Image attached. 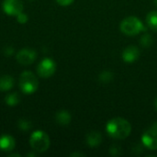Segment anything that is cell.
<instances>
[{"label":"cell","instance_id":"ffe728a7","mask_svg":"<svg viewBox=\"0 0 157 157\" xmlns=\"http://www.w3.org/2000/svg\"><path fill=\"white\" fill-rule=\"evenodd\" d=\"M14 52H15V50H14V48L11 47V46H7V47H6V48L4 49V53H5V55H6V56H11Z\"/></svg>","mask_w":157,"mask_h":157},{"label":"cell","instance_id":"6da1fadb","mask_svg":"<svg viewBox=\"0 0 157 157\" xmlns=\"http://www.w3.org/2000/svg\"><path fill=\"white\" fill-rule=\"evenodd\" d=\"M106 132L109 137L122 140L131 134L132 125L123 118H114L108 121L106 125Z\"/></svg>","mask_w":157,"mask_h":157},{"label":"cell","instance_id":"3957f363","mask_svg":"<svg viewBox=\"0 0 157 157\" xmlns=\"http://www.w3.org/2000/svg\"><path fill=\"white\" fill-rule=\"evenodd\" d=\"M29 144L35 152L44 153L49 149L51 142L46 132L42 131H36L30 135Z\"/></svg>","mask_w":157,"mask_h":157},{"label":"cell","instance_id":"603a6c76","mask_svg":"<svg viewBox=\"0 0 157 157\" xmlns=\"http://www.w3.org/2000/svg\"><path fill=\"white\" fill-rule=\"evenodd\" d=\"M86 155H84V154H81V153H74V154H72L70 156H85Z\"/></svg>","mask_w":157,"mask_h":157},{"label":"cell","instance_id":"d4e9b609","mask_svg":"<svg viewBox=\"0 0 157 157\" xmlns=\"http://www.w3.org/2000/svg\"><path fill=\"white\" fill-rule=\"evenodd\" d=\"M27 156H37V154H28Z\"/></svg>","mask_w":157,"mask_h":157},{"label":"cell","instance_id":"5b68a950","mask_svg":"<svg viewBox=\"0 0 157 157\" xmlns=\"http://www.w3.org/2000/svg\"><path fill=\"white\" fill-rule=\"evenodd\" d=\"M55 70H56V63L51 58H44L43 60H41V62L39 63L37 68L38 75L43 78L51 77L55 73Z\"/></svg>","mask_w":157,"mask_h":157},{"label":"cell","instance_id":"30bf717a","mask_svg":"<svg viewBox=\"0 0 157 157\" xmlns=\"http://www.w3.org/2000/svg\"><path fill=\"white\" fill-rule=\"evenodd\" d=\"M15 139L8 134L0 136V150L3 152H9L15 148Z\"/></svg>","mask_w":157,"mask_h":157},{"label":"cell","instance_id":"8992f818","mask_svg":"<svg viewBox=\"0 0 157 157\" xmlns=\"http://www.w3.org/2000/svg\"><path fill=\"white\" fill-rule=\"evenodd\" d=\"M143 144L150 149L156 150L157 149V122H155L151 128H149L142 136Z\"/></svg>","mask_w":157,"mask_h":157},{"label":"cell","instance_id":"277c9868","mask_svg":"<svg viewBox=\"0 0 157 157\" xmlns=\"http://www.w3.org/2000/svg\"><path fill=\"white\" fill-rule=\"evenodd\" d=\"M39 82L35 75L29 71H25L19 77V87L24 94L30 95L37 91Z\"/></svg>","mask_w":157,"mask_h":157},{"label":"cell","instance_id":"484cf974","mask_svg":"<svg viewBox=\"0 0 157 157\" xmlns=\"http://www.w3.org/2000/svg\"><path fill=\"white\" fill-rule=\"evenodd\" d=\"M155 109L157 110V98L156 99H155Z\"/></svg>","mask_w":157,"mask_h":157},{"label":"cell","instance_id":"44dd1931","mask_svg":"<svg viewBox=\"0 0 157 157\" xmlns=\"http://www.w3.org/2000/svg\"><path fill=\"white\" fill-rule=\"evenodd\" d=\"M75 0H56V2L60 5V6H70Z\"/></svg>","mask_w":157,"mask_h":157},{"label":"cell","instance_id":"7c38bea8","mask_svg":"<svg viewBox=\"0 0 157 157\" xmlns=\"http://www.w3.org/2000/svg\"><path fill=\"white\" fill-rule=\"evenodd\" d=\"M14 78L9 75H2L0 77V91H8L14 86Z\"/></svg>","mask_w":157,"mask_h":157},{"label":"cell","instance_id":"7402d4cb","mask_svg":"<svg viewBox=\"0 0 157 157\" xmlns=\"http://www.w3.org/2000/svg\"><path fill=\"white\" fill-rule=\"evenodd\" d=\"M119 150H121V148H120V147H118V146H116V145H113V146L110 148L109 153H110V155H118V154H117V152H118Z\"/></svg>","mask_w":157,"mask_h":157},{"label":"cell","instance_id":"cb8c5ba5","mask_svg":"<svg viewBox=\"0 0 157 157\" xmlns=\"http://www.w3.org/2000/svg\"><path fill=\"white\" fill-rule=\"evenodd\" d=\"M14 156H17L19 157L20 155L18 154H12V155H9V157H14Z\"/></svg>","mask_w":157,"mask_h":157},{"label":"cell","instance_id":"7a4b0ae2","mask_svg":"<svg viewBox=\"0 0 157 157\" xmlns=\"http://www.w3.org/2000/svg\"><path fill=\"white\" fill-rule=\"evenodd\" d=\"M121 32L127 36H135L145 29L143 22L137 17H128L124 18L120 26Z\"/></svg>","mask_w":157,"mask_h":157},{"label":"cell","instance_id":"d6986e66","mask_svg":"<svg viewBox=\"0 0 157 157\" xmlns=\"http://www.w3.org/2000/svg\"><path fill=\"white\" fill-rule=\"evenodd\" d=\"M17 22H18V23H20V24H25V23L28 22L29 17H28L27 14L21 12V13H19V14L17 16Z\"/></svg>","mask_w":157,"mask_h":157},{"label":"cell","instance_id":"5bb4252c","mask_svg":"<svg viewBox=\"0 0 157 157\" xmlns=\"http://www.w3.org/2000/svg\"><path fill=\"white\" fill-rule=\"evenodd\" d=\"M146 23L153 31H157V10L151 11L147 14Z\"/></svg>","mask_w":157,"mask_h":157},{"label":"cell","instance_id":"ba28073f","mask_svg":"<svg viewBox=\"0 0 157 157\" xmlns=\"http://www.w3.org/2000/svg\"><path fill=\"white\" fill-rule=\"evenodd\" d=\"M37 58V53L31 49H23L17 54V60L20 64L29 65L31 64Z\"/></svg>","mask_w":157,"mask_h":157},{"label":"cell","instance_id":"9a60e30c","mask_svg":"<svg viewBox=\"0 0 157 157\" xmlns=\"http://www.w3.org/2000/svg\"><path fill=\"white\" fill-rule=\"evenodd\" d=\"M5 102L9 107H15L19 103V96L17 93H10L6 97Z\"/></svg>","mask_w":157,"mask_h":157},{"label":"cell","instance_id":"8fae6325","mask_svg":"<svg viewBox=\"0 0 157 157\" xmlns=\"http://www.w3.org/2000/svg\"><path fill=\"white\" fill-rule=\"evenodd\" d=\"M102 143V135L98 132H91L86 135V144L90 147L98 146Z\"/></svg>","mask_w":157,"mask_h":157},{"label":"cell","instance_id":"4316f807","mask_svg":"<svg viewBox=\"0 0 157 157\" xmlns=\"http://www.w3.org/2000/svg\"><path fill=\"white\" fill-rule=\"evenodd\" d=\"M154 2H155V6H157V0H154Z\"/></svg>","mask_w":157,"mask_h":157},{"label":"cell","instance_id":"2e32d148","mask_svg":"<svg viewBox=\"0 0 157 157\" xmlns=\"http://www.w3.org/2000/svg\"><path fill=\"white\" fill-rule=\"evenodd\" d=\"M99 80L102 82V83H109V82H110L112 79H113V75H112V73L111 72H109V71H104V72H102L100 75H99Z\"/></svg>","mask_w":157,"mask_h":157},{"label":"cell","instance_id":"9c48e42d","mask_svg":"<svg viewBox=\"0 0 157 157\" xmlns=\"http://www.w3.org/2000/svg\"><path fill=\"white\" fill-rule=\"evenodd\" d=\"M140 57V50L133 45L127 47L122 52V59L125 63H132L138 60Z\"/></svg>","mask_w":157,"mask_h":157},{"label":"cell","instance_id":"ac0fdd59","mask_svg":"<svg viewBox=\"0 0 157 157\" xmlns=\"http://www.w3.org/2000/svg\"><path fill=\"white\" fill-rule=\"evenodd\" d=\"M141 44L144 48H148L153 44V38L149 34H144L141 39Z\"/></svg>","mask_w":157,"mask_h":157},{"label":"cell","instance_id":"52a82bcc","mask_svg":"<svg viewBox=\"0 0 157 157\" xmlns=\"http://www.w3.org/2000/svg\"><path fill=\"white\" fill-rule=\"evenodd\" d=\"M3 10L9 16H17L23 10L21 0H4L2 4Z\"/></svg>","mask_w":157,"mask_h":157},{"label":"cell","instance_id":"e0dca14e","mask_svg":"<svg viewBox=\"0 0 157 157\" xmlns=\"http://www.w3.org/2000/svg\"><path fill=\"white\" fill-rule=\"evenodd\" d=\"M31 127H32V124H31V122L29 121L25 120V119H22V120L18 121V128H19V130L27 132V131H29L31 129Z\"/></svg>","mask_w":157,"mask_h":157},{"label":"cell","instance_id":"4fadbf2b","mask_svg":"<svg viewBox=\"0 0 157 157\" xmlns=\"http://www.w3.org/2000/svg\"><path fill=\"white\" fill-rule=\"evenodd\" d=\"M71 114L67 110H60L56 113L55 120L61 125H67L71 122Z\"/></svg>","mask_w":157,"mask_h":157}]
</instances>
